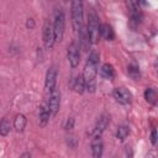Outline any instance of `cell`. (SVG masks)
<instances>
[{
    "instance_id": "obj_23",
    "label": "cell",
    "mask_w": 158,
    "mask_h": 158,
    "mask_svg": "<svg viewBox=\"0 0 158 158\" xmlns=\"http://www.w3.org/2000/svg\"><path fill=\"white\" fill-rule=\"evenodd\" d=\"M26 27L30 28V30L35 27V21H33V19H27V21H26Z\"/></svg>"
},
{
    "instance_id": "obj_3",
    "label": "cell",
    "mask_w": 158,
    "mask_h": 158,
    "mask_svg": "<svg viewBox=\"0 0 158 158\" xmlns=\"http://www.w3.org/2000/svg\"><path fill=\"white\" fill-rule=\"evenodd\" d=\"M70 10H72V25H73L74 31L78 33L83 27V17H84L83 2L79 0L72 1Z\"/></svg>"
},
{
    "instance_id": "obj_11",
    "label": "cell",
    "mask_w": 158,
    "mask_h": 158,
    "mask_svg": "<svg viewBox=\"0 0 158 158\" xmlns=\"http://www.w3.org/2000/svg\"><path fill=\"white\" fill-rule=\"evenodd\" d=\"M104 151V143L101 137H93L91 139V156L93 158H101Z\"/></svg>"
},
{
    "instance_id": "obj_21",
    "label": "cell",
    "mask_w": 158,
    "mask_h": 158,
    "mask_svg": "<svg viewBox=\"0 0 158 158\" xmlns=\"http://www.w3.org/2000/svg\"><path fill=\"white\" fill-rule=\"evenodd\" d=\"M127 72H128V74H130V77L132 79H135V80L139 79V70H138V68L136 65H128L127 67Z\"/></svg>"
},
{
    "instance_id": "obj_17",
    "label": "cell",
    "mask_w": 158,
    "mask_h": 158,
    "mask_svg": "<svg viewBox=\"0 0 158 158\" xmlns=\"http://www.w3.org/2000/svg\"><path fill=\"white\" fill-rule=\"evenodd\" d=\"M70 85H72V89L74 91L79 93V94H81L84 91V89H85V81H84V79H83L81 75H78V77L73 78Z\"/></svg>"
},
{
    "instance_id": "obj_15",
    "label": "cell",
    "mask_w": 158,
    "mask_h": 158,
    "mask_svg": "<svg viewBox=\"0 0 158 158\" xmlns=\"http://www.w3.org/2000/svg\"><path fill=\"white\" fill-rule=\"evenodd\" d=\"M100 75L104 78V79H109V80H112L114 77H115V69L111 64L109 63H105L101 65L100 68Z\"/></svg>"
},
{
    "instance_id": "obj_18",
    "label": "cell",
    "mask_w": 158,
    "mask_h": 158,
    "mask_svg": "<svg viewBox=\"0 0 158 158\" xmlns=\"http://www.w3.org/2000/svg\"><path fill=\"white\" fill-rule=\"evenodd\" d=\"M144 99L149 104L156 105V102H157V91H156V89L154 88H147L144 90Z\"/></svg>"
},
{
    "instance_id": "obj_24",
    "label": "cell",
    "mask_w": 158,
    "mask_h": 158,
    "mask_svg": "<svg viewBox=\"0 0 158 158\" xmlns=\"http://www.w3.org/2000/svg\"><path fill=\"white\" fill-rule=\"evenodd\" d=\"M73 125H74V120H73V118H69V120L67 121L65 128H67V130H72V128H73Z\"/></svg>"
},
{
    "instance_id": "obj_19",
    "label": "cell",
    "mask_w": 158,
    "mask_h": 158,
    "mask_svg": "<svg viewBox=\"0 0 158 158\" xmlns=\"http://www.w3.org/2000/svg\"><path fill=\"white\" fill-rule=\"evenodd\" d=\"M10 130H11V122L7 117H4L0 121V135L1 136H7Z\"/></svg>"
},
{
    "instance_id": "obj_6",
    "label": "cell",
    "mask_w": 158,
    "mask_h": 158,
    "mask_svg": "<svg viewBox=\"0 0 158 158\" xmlns=\"http://www.w3.org/2000/svg\"><path fill=\"white\" fill-rule=\"evenodd\" d=\"M112 96H114V99L117 102H120L122 105H127V104H130L132 101V94H131V91H128L123 86L115 88L112 90Z\"/></svg>"
},
{
    "instance_id": "obj_16",
    "label": "cell",
    "mask_w": 158,
    "mask_h": 158,
    "mask_svg": "<svg viewBox=\"0 0 158 158\" xmlns=\"http://www.w3.org/2000/svg\"><path fill=\"white\" fill-rule=\"evenodd\" d=\"M26 123H27V118L25 115L22 114H17L14 118V128L17 131V132H22L26 127Z\"/></svg>"
},
{
    "instance_id": "obj_8",
    "label": "cell",
    "mask_w": 158,
    "mask_h": 158,
    "mask_svg": "<svg viewBox=\"0 0 158 158\" xmlns=\"http://www.w3.org/2000/svg\"><path fill=\"white\" fill-rule=\"evenodd\" d=\"M59 104H60V93L58 89H54L49 93V98L47 101V105L49 107L51 115H56L59 110Z\"/></svg>"
},
{
    "instance_id": "obj_9",
    "label": "cell",
    "mask_w": 158,
    "mask_h": 158,
    "mask_svg": "<svg viewBox=\"0 0 158 158\" xmlns=\"http://www.w3.org/2000/svg\"><path fill=\"white\" fill-rule=\"evenodd\" d=\"M56 42V36H54V31H53V26L48 22H46L44 27H43V43L46 48H52L53 44Z\"/></svg>"
},
{
    "instance_id": "obj_1",
    "label": "cell",
    "mask_w": 158,
    "mask_h": 158,
    "mask_svg": "<svg viewBox=\"0 0 158 158\" xmlns=\"http://www.w3.org/2000/svg\"><path fill=\"white\" fill-rule=\"evenodd\" d=\"M99 53L96 51H91L89 57H88V60L84 65V70H83V79L85 81V89L89 88L93 90L94 88V80H95V77L98 74V67H99Z\"/></svg>"
},
{
    "instance_id": "obj_20",
    "label": "cell",
    "mask_w": 158,
    "mask_h": 158,
    "mask_svg": "<svg viewBox=\"0 0 158 158\" xmlns=\"http://www.w3.org/2000/svg\"><path fill=\"white\" fill-rule=\"evenodd\" d=\"M128 133H130L128 126L121 125V126H118V128H117V131H116V138L120 139V141H123V139L128 136Z\"/></svg>"
},
{
    "instance_id": "obj_13",
    "label": "cell",
    "mask_w": 158,
    "mask_h": 158,
    "mask_svg": "<svg viewBox=\"0 0 158 158\" xmlns=\"http://www.w3.org/2000/svg\"><path fill=\"white\" fill-rule=\"evenodd\" d=\"M49 117H51V111H49V107L47 105V102H43L40 107V125L41 126H46L47 122L49 121Z\"/></svg>"
},
{
    "instance_id": "obj_10",
    "label": "cell",
    "mask_w": 158,
    "mask_h": 158,
    "mask_svg": "<svg viewBox=\"0 0 158 158\" xmlns=\"http://www.w3.org/2000/svg\"><path fill=\"white\" fill-rule=\"evenodd\" d=\"M107 123H109V117H107L105 114H102V115L98 118V122H96L95 128H94V131H93V133H91V137H101V133L105 131Z\"/></svg>"
},
{
    "instance_id": "obj_25",
    "label": "cell",
    "mask_w": 158,
    "mask_h": 158,
    "mask_svg": "<svg viewBox=\"0 0 158 158\" xmlns=\"http://www.w3.org/2000/svg\"><path fill=\"white\" fill-rule=\"evenodd\" d=\"M19 158H31V154H30L28 152H25V153H22Z\"/></svg>"
},
{
    "instance_id": "obj_14",
    "label": "cell",
    "mask_w": 158,
    "mask_h": 158,
    "mask_svg": "<svg viewBox=\"0 0 158 158\" xmlns=\"http://www.w3.org/2000/svg\"><path fill=\"white\" fill-rule=\"evenodd\" d=\"M100 37H102L106 41H114L115 33H114L112 27L107 23H102L101 27H100Z\"/></svg>"
},
{
    "instance_id": "obj_22",
    "label": "cell",
    "mask_w": 158,
    "mask_h": 158,
    "mask_svg": "<svg viewBox=\"0 0 158 158\" xmlns=\"http://www.w3.org/2000/svg\"><path fill=\"white\" fill-rule=\"evenodd\" d=\"M151 142H152L153 146L157 143V130L156 128H153L152 132H151Z\"/></svg>"
},
{
    "instance_id": "obj_12",
    "label": "cell",
    "mask_w": 158,
    "mask_h": 158,
    "mask_svg": "<svg viewBox=\"0 0 158 158\" xmlns=\"http://www.w3.org/2000/svg\"><path fill=\"white\" fill-rule=\"evenodd\" d=\"M79 33V48H81L84 52H88L89 51V48H90V44H91V42H90V38H89V35H88V32H86V27H81V30L78 32Z\"/></svg>"
},
{
    "instance_id": "obj_2",
    "label": "cell",
    "mask_w": 158,
    "mask_h": 158,
    "mask_svg": "<svg viewBox=\"0 0 158 158\" xmlns=\"http://www.w3.org/2000/svg\"><path fill=\"white\" fill-rule=\"evenodd\" d=\"M100 21H99V16L96 15L95 11H91L88 15V25H86V32L89 35L90 42L91 43H98L99 38H100Z\"/></svg>"
},
{
    "instance_id": "obj_4",
    "label": "cell",
    "mask_w": 158,
    "mask_h": 158,
    "mask_svg": "<svg viewBox=\"0 0 158 158\" xmlns=\"http://www.w3.org/2000/svg\"><path fill=\"white\" fill-rule=\"evenodd\" d=\"M53 31L56 36V41H60L64 35L65 28V16L62 9H56L54 11V21H53Z\"/></svg>"
},
{
    "instance_id": "obj_7",
    "label": "cell",
    "mask_w": 158,
    "mask_h": 158,
    "mask_svg": "<svg viewBox=\"0 0 158 158\" xmlns=\"http://www.w3.org/2000/svg\"><path fill=\"white\" fill-rule=\"evenodd\" d=\"M56 83H57V69L56 67H51L47 73H46V79H44V90L46 93H51L52 90L56 89Z\"/></svg>"
},
{
    "instance_id": "obj_5",
    "label": "cell",
    "mask_w": 158,
    "mask_h": 158,
    "mask_svg": "<svg viewBox=\"0 0 158 158\" xmlns=\"http://www.w3.org/2000/svg\"><path fill=\"white\" fill-rule=\"evenodd\" d=\"M67 56H68V60H69L70 67L77 68L79 65V62H80V52H79V44L75 41L69 44Z\"/></svg>"
}]
</instances>
